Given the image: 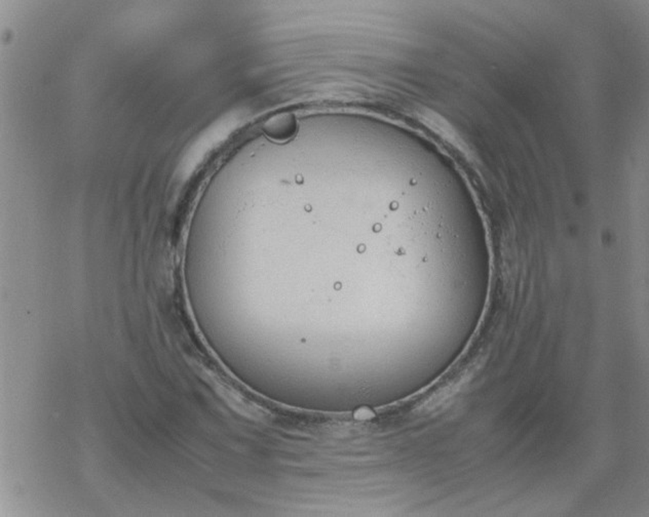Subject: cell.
<instances>
[{
    "mask_svg": "<svg viewBox=\"0 0 649 517\" xmlns=\"http://www.w3.org/2000/svg\"><path fill=\"white\" fill-rule=\"evenodd\" d=\"M296 120L291 114H282L273 118L266 126V131L271 137L284 141L294 136L296 131Z\"/></svg>",
    "mask_w": 649,
    "mask_h": 517,
    "instance_id": "cell-1",
    "label": "cell"
}]
</instances>
